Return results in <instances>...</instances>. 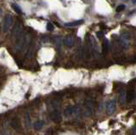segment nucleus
Returning a JSON list of instances; mask_svg holds the SVG:
<instances>
[{
	"instance_id": "nucleus-15",
	"label": "nucleus",
	"mask_w": 136,
	"mask_h": 135,
	"mask_svg": "<svg viewBox=\"0 0 136 135\" xmlns=\"http://www.w3.org/2000/svg\"><path fill=\"white\" fill-rule=\"evenodd\" d=\"M71 114H73V107H68L65 111V115L66 116H70Z\"/></svg>"
},
{
	"instance_id": "nucleus-17",
	"label": "nucleus",
	"mask_w": 136,
	"mask_h": 135,
	"mask_svg": "<svg viewBox=\"0 0 136 135\" xmlns=\"http://www.w3.org/2000/svg\"><path fill=\"white\" fill-rule=\"evenodd\" d=\"M46 28L47 30L48 31V32H52L53 30H54V25L52 24V23H47V26H46Z\"/></svg>"
},
{
	"instance_id": "nucleus-7",
	"label": "nucleus",
	"mask_w": 136,
	"mask_h": 135,
	"mask_svg": "<svg viewBox=\"0 0 136 135\" xmlns=\"http://www.w3.org/2000/svg\"><path fill=\"white\" fill-rule=\"evenodd\" d=\"M121 45L123 46L124 49H127L129 47V38H128L127 36H125V34L121 36Z\"/></svg>"
},
{
	"instance_id": "nucleus-9",
	"label": "nucleus",
	"mask_w": 136,
	"mask_h": 135,
	"mask_svg": "<svg viewBox=\"0 0 136 135\" xmlns=\"http://www.w3.org/2000/svg\"><path fill=\"white\" fill-rule=\"evenodd\" d=\"M83 22H84L83 20H79V21H72V22L65 23V26H68V27H74V26H79V25H82Z\"/></svg>"
},
{
	"instance_id": "nucleus-16",
	"label": "nucleus",
	"mask_w": 136,
	"mask_h": 135,
	"mask_svg": "<svg viewBox=\"0 0 136 135\" xmlns=\"http://www.w3.org/2000/svg\"><path fill=\"white\" fill-rule=\"evenodd\" d=\"M26 125L27 128H30L31 127V119H30V116H29V113L26 115Z\"/></svg>"
},
{
	"instance_id": "nucleus-3",
	"label": "nucleus",
	"mask_w": 136,
	"mask_h": 135,
	"mask_svg": "<svg viewBox=\"0 0 136 135\" xmlns=\"http://www.w3.org/2000/svg\"><path fill=\"white\" fill-rule=\"evenodd\" d=\"M49 117H50V119L53 122H60V121L61 120V116H60V111H59V110H58L57 108H54V109L53 110L52 112L49 114Z\"/></svg>"
},
{
	"instance_id": "nucleus-11",
	"label": "nucleus",
	"mask_w": 136,
	"mask_h": 135,
	"mask_svg": "<svg viewBox=\"0 0 136 135\" xmlns=\"http://www.w3.org/2000/svg\"><path fill=\"white\" fill-rule=\"evenodd\" d=\"M134 98H135V92H134V89H130L127 94V100L130 102L134 100Z\"/></svg>"
},
{
	"instance_id": "nucleus-1",
	"label": "nucleus",
	"mask_w": 136,
	"mask_h": 135,
	"mask_svg": "<svg viewBox=\"0 0 136 135\" xmlns=\"http://www.w3.org/2000/svg\"><path fill=\"white\" fill-rule=\"evenodd\" d=\"M84 116H89L93 114L94 109H95V103L92 100H86L85 104H84Z\"/></svg>"
},
{
	"instance_id": "nucleus-8",
	"label": "nucleus",
	"mask_w": 136,
	"mask_h": 135,
	"mask_svg": "<svg viewBox=\"0 0 136 135\" xmlns=\"http://www.w3.org/2000/svg\"><path fill=\"white\" fill-rule=\"evenodd\" d=\"M127 100V94H126V91L124 89H122L120 91L119 94V102L121 104H124L125 101Z\"/></svg>"
},
{
	"instance_id": "nucleus-13",
	"label": "nucleus",
	"mask_w": 136,
	"mask_h": 135,
	"mask_svg": "<svg viewBox=\"0 0 136 135\" xmlns=\"http://www.w3.org/2000/svg\"><path fill=\"white\" fill-rule=\"evenodd\" d=\"M11 126L12 128H14L15 129L18 130L20 128V123H19V121L17 118H14L13 120L11 121Z\"/></svg>"
},
{
	"instance_id": "nucleus-20",
	"label": "nucleus",
	"mask_w": 136,
	"mask_h": 135,
	"mask_svg": "<svg viewBox=\"0 0 136 135\" xmlns=\"http://www.w3.org/2000/svg\"><path fill=\"white\" fill-rule=\"evenodd\" d=\"M133 132H134V134H136V127H134V129H133Z\"/></svg>"
},
{
	"instance_id": "nucleus-14",
	"label": "nucleus",
	"mask_w": 136,
	"mask_h": 135,
	"mask_svg": "<svg viewBox=\"0 0 136 135\" xmlns=\"http://www.w3.org/2000/svg\"><path fill=\"white\" fill-rule=\"evenodd\" d=\"M11 7H12V9H13V10H15V11L16 12L17 14H21V13H22V11H21V9L20 8V6H19L18 4H11Z\"/></svg>"
},
{
	"instance_id": "nucleus-19",
	"label": "nucleus",
	"mask_w": 136,
	"mask_h": 135,
	"mask_svg": "<svg viewBox=\"0 0 136 135\" xmlns=\"http://www.w3.org/2000/svg\"><path fill=\"white\" fill-rule=\"evenodd\" d=\"M97 36H98V38H101V37H103V33L102 32H98V33H97Z\"/></svg>"
},
{
	"instance_id": "nucleus-4",
	"label": "nucleus",
	"mask_w": 136,
	"mask_h": 135,
	"mask_svg": "<svg viewBox=\"0 0 136 135\" xmlns=\"http://www.w3.org/2000/svg\"><path fill=\"white\" fill-rule=\"evenodd\" d=\"M116 110V100H111L106 104V111L108 114H112Z\"/></svg>"
},
{
	"instance_id": "nucleus-2",
	"label": "nucleus",
	"mask_w": 136,
	"mask_h": 135,
	"mask_svg": "<svg viewBox=\"0 0 136 135\" xmlns=\"http://www.w3.org/2000/svg\"><path fill=\"white\" fill-rule=\"evenodd\" d=\"M12 16L10 15H6L4 17V25H3V32H6L9 31V29L12 26Z\"/></svg>"
},
{
	"instance_id": "nucleus-22",
	"label": "nucleus",
	"mask_w": 136,
	"mask_h": 135,
	"mask_svg": "<svg viewBox=\"0 0 136 135\" xmlns=\"http://www.w3.org/2000/svg\"><path fill=\"white\" fill-rule=\"evenodd\" d=\"M123 1H128V0H123Z\"/></svg>"
},
{
	"instance_id": "nucleus-12",
	"label": "nucleus",
	"mask_w": 136,
	"mask_h": 135,
	"mask_svg": "<svg viewBox=\"0 0 136 135\" xmlns=\"http://www.w3.org/2000/svg\"><path fill=\"white\" fill-rule=\"evenodd\" d=\"M43 125H44V122H43V121H42V120L41 121H37L36 122H34L33 128H35L36 130H39L43 128Z\"/></svg>"
},
{
	"instance_id": "nucleus-21",
	"label": "nucleus",
	"mask_w": 136,
	"mask_h": 135,
	"mask_svg": "<svg viewBox=\"0 0 136 135\" xmlns=\"http://www.w3.org/2000/svg\"><path fill=\"white\" fill-rule=\"evenodd\" d=\"M132 2L134 4H136V0H132Z\"/></svg>"
},
{
	"instance_id": "nucleus-6",
	"label": "nucleus",
	"mask_w": 136,
	"mask_h": 135,
	"mask_svg": "<svg viewBox=\"0 0 136 135\" xmlns=\"http://www.w3.org/2000/svg\"><path fill=\"white\" fill-rule=\"evenodd\" d=\"M64 43L66 47L71 48L74 45V38H73L72 36H66L65 38H64Z\"/></svg>"
},
{
	"instance_id": "nucleus-10",
	"label": "nucleus",
	"mask_w": 136,
	"mask_h": 135,
	"mask_svg": "<svg viewBox=\"0 0 136 135\" xmlns=\"http://www.w3.org/2000/svg\"><path fill=\"white\" fill-rule=\"evenodd\" d=\"M109 50V41L107 39H104L103 42V46H102V52L104 55H106V53Z\"/></svg>"
},
{
	"instance_id": "nucleus-18",
	"label": "nucleus",
	"mask_w": 136,
	"mask_h": 135,
	"mask_svg": "<svg viewBox=\"0 0 136 135\" xmlns=\"http://www.w3.org/2000/svg\"><path fill=\"white\" fill-rule=\"evenodd\" d=\"M125 9V6L123 5V4H121V5H119V6H118V8H117V11L118 12H121V11H123V10Z\"/></svg>"
},
{
	"instance_id": "nucleus-5",
	"label": "nucleus",
	"mask_w": 136,
	"mask_h": 135,
	"mask_svg": "<svg viewBox=\"0 0 136 135\" xmlns=\"http://www.w3.org/2000/svg\"><path fill=\"white\" fill-rule=\"evenodd\" d=\"M20 33H21V26L18 22L15 25L13 28V31H12V38L15 39L16 38H18L20 36Z\"/></svg>"
}]
</instances>
